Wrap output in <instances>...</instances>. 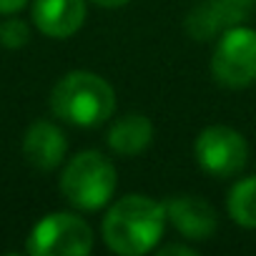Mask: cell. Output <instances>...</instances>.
Here are the masks:
<instances>
[{"instance_id": "6da1fadb", "label": "cell", "mask_w": 256, "mask_h": 256, "mask_svg": "<svg viewBox=\"0 0 256 256\" xmlns=\"http://www.w3.org/2000/svg\"><path fill=\"white\" fill-rule=\"evenodd\" d=\"M166 228V206L144 194L118 198L103 216V241L113 254L141 256L156 248Z\"/></svg>"}, {"instance_id": "8fae6325", "label": "cell", "mask_w": 256, "mask_h": 256, "mask_svg": "<svg viewBox=\"0 0 256 256\" xmlns=\"http://www.w3.org/2000/svg\"><path fill=\"white\" fill-rule=\"evenodd\" d=\"M106 141H108V148L118 156H126V158L138 156L154 141V123L144 113H128L110 126Z\"/></svg>"}, {"instance_id": "2e32d148", "label": "cell", "mask_w": 256, "mask_h": 256, "mask_svg": "<svg viewBox=\"0 0 256 256\" xmlns=\"http://www.w3.org/2000/svg\"><path fill=\"white\" fill-rule=\"evenodd\" d=\"M93 3L100 6V8H120L126 3H131V0H93Z\"/></svg>"}, {"instance_id": "3957f363", "label": "cell", "mask_w": 256, "mask_h": 256, "mask_svg": "<svg viewBox=\"0 0 256 256\" xmlns=\"http://www.w3.org/2000/svg\"><path fill=\"white\" fill-rule=\"evenodd\" d=\"M116 186H118L116 168L98 151H83L73 156L60 176L63 198L80 211H96L106 206Z\"/></svg>"}, {"instance_id": "ba28073f", "label": "cell", "mask_w": 256, "mask_h": 256, "mask_svg": "<svg viewBox=\"0 0 256 256\" xmlns=\"http://www.w3.org/2000/svg\"><path fill=\"white\" fill-rule=\"evenodd\" d=\"M66 134L50 120H36L23 136V156L38 171H53L66 158Z\"/></svg>"}, {"instance_id": "8992f818", "label": "cell", "mask_w": 256, "mask_h": 256, "mask_svg": "<svg viewBox=\"0 0 256 256\" xmlns=\"http://www.w3.org/2000/svg\"><path fill=\"white\" fill-rule=\"evenodd\" d=\"M194 156L206 174L216 178H228V176H236L246 166L248 146H246V138L234 128L208 126L198 134L194 144Z\"/></svg>"}, {"instance_id": "277c9868", "label": "cell", "mask_w": 256, "mask_h": 256, "mask_svg": "<svg viewBox=\"0 0 256 256\" xmlns=\"http://www.w3.org/2000/svg\"><path fill=\"white\" fill-rule=\"evenodd\" d=\"M93 248L90 226L68 211L43 216L26 244V251L33 256H86Z\"/></svg>"}, {"instance_id": "5bb4252c", "label": "cell", "mask_w": 256, "mask_h": 256, "mask_svg": "<svg viewBox=\"0 0 256 256\" xmlns=\"http://www.w3.org/2000/svg\"><path fill=\"white\" fill-rule=\"evenodd\" d=\"M156 254H161V256H168V254H184V256H194L196 251L191 248V246H181V244H166V246H158V248H154Z\"/></svg>"}, {"instance_id": "4fadbf2b", "label": "cell", "mask_w": 256, "mask_h": 256, "mask_svg": "<svg viewBox=\"0 0 256 256\" xmlns=\"http://www.w3.org/2000/svg\"><path fill=\"white\" fill-rule=\"evenodd\" d=\"M30 40V28L20 18H8L0 23V43L6 48H23Z\"/></svg>"}, {"instance_id": "e0dca14e", "label": "cell", "mask_w": 256, "mask_h": 256, "mask_svg": "<svg viewBox=\"0 0 256 256\" xmlns=\"http://www.w3.org/2000/svg\"><path fill=\"white\" fill-rule=\"evenodd\" d=\"M234 3H236V6H238V8H244V10H246V13H248V10H254V8H256V0H234Z\"/></svg>"}, {"instance_id": "9a60e30c", "label": "cell", "mask_w": 256, "mask_h": 256, "mask_svg": "<svg viewBox=\"0 0 256 256\" xmlns=\"http://www.w3.org/2000/svg\"><path fill=\"white\" fill-rule=\"evenodd\" d=\"M28 0H0V16H16L26 8Z\"/></svg>"}, {"instance_id": "52a82bcc", "label": "cell", "mask_w": 256, "mask_h": 256, "mask_svg": "<svg viewBox=\"0 0 256 256\" xmlns=\"http://www.w3.org/2000/svg\"><path fill=\"white\" fill-rule=\"evenodd\" d=\"M164 206H166V221L184 238L206 241L218 228L216 208L198 196H188V194L171 196L168 201H164Z\"/></svg>"}, {"instance_id": "9c48e42d", "label": "cell", "mask_w": 256, "mask_h": 256, "mask_svg": "<svg viewBox=\"0 0 256 256\" xmlns=\"http://www.w3.org/2000/svg\"><path fill=\"white\" fill-rule=\"evenodd\" d=\"M86 20V0H36L33 23L48 38H70Z\"/></svg>"}, {"instance_id": "5b68a950", "label": "cell", "mask_w": 256, "mask_h": 256, "mask_svg": "<svg viewBox=\"0 0 256 256\" xmlns=\"http://www.w3.org/2000/svg\"><path fill=\"white\" fill-rule=\"evenodd\" d=\"M211 73L226 88H244L256 80V30L234 26L221 33L214 56Z\"/></svg>"}, {"instance_id": "7a4b0ae2", "label": "cell", "mask_w": 256, "mask_h": 256, "mask_svg": "<svg viewBox=\"0 0 256 256\" xmlns=\"http://www.w3.org/2000/svg\"><path fill=\"white\" fill-rule=\"evenodd\" d=\"M50 110L66 123L93 128L113 116L116 93L106 78L90 70H70L53 86Z\"/></svg>"}, {"instance_id": "30bf717a", "label": "cell", "mask_w": 256, "mask_h": 256, "mask_svg": "<svg viewBox=\"0 0 256 256\" xmlns=\"http://www.w3.org/2000/svg\"><path fill=\"white\" fill-rule=\"evenodd\" d=\"M246 18V10L238 8L234 0H206L196 6L188 18H186V30L196 40H208L216 33L221 36L224 30L238 26Z\"/></svg>"}, {"instance_id": "7c38bea8", "label": "cell", "mask_w": 256, "mask_h": 256, "mask_svg": "<svg viewBox=\"0 0 256 256\" xmlns=\"http://www.w3.org/2000/svg\"><path fill=\"white\" fill-rule=\"evenodd\" d=\"M226 208L238 226L256 228V176H246L231 186Z\"/></svg>"}]
</instances>
